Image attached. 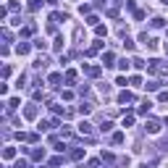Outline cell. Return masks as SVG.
I'll return each mask as SVG.
<instances>
[{
  "mask_svg": "<svg viewBox=\"0 0 168 168\" xmlns=\"http://www.w3.org/2000/svg\"><path fill=\"white\" fill-rule=\"evenodd\" d=\"M118 100H121V103H134V95H131V92H121Z\"/></svg>",
  "mask_w": 168,
  "mask_h": 168,
  "instance_id": "cell-1",
  "label": "cell"
},
{
  "mask_svg": "<svg viewBox=\"0 0 168 168\" xmlns=\"http://www.w3.org/2000/svg\"><path fill=\"white\" fill-rule=\"evenodd\" d=\"M158 129H160V126H158V121H150V123H147V131H150V134H155Z\"/></svg>",
  "mask_w": 168,
  "mask_h": 168,
  "instance_id": "cell-2",
  "label": "cell"
},
{
  "mask_svg": "<svg viewBox=\"0 0 168 168\" xmlns=\"http://www.w3.org/2000/svg\"><path fill=\"white\" fill-rule=\"evenodd\" d=\"M131 121H134V113H129V116H123V126H131Z\"/></svg>",
  "mask_w": 168,
  "mask_h": 168,
  "instance_id": "cell-3",
  "label": "cell"
},
{
  "mask_svg": "<svg viewBox=\"0 0 168 168\" xmlns=\"http://www.w3.org/2000/svg\"><path fill=\"white\" fill-rule=\"evenodd\" d=\"M13 155H16V150H13V147H5V152H3V158H13Z\"/></svg>",
  "mask_w": 168,
  "mask_h": 168,
  "instance_id": "cell-4",
  "label": "cell"
},
{
  "mask_svg": "<svg viewBox=\"0 0 168 168\" xmlns=\"http://www.w3.org/2000/svg\"><path fill=\"white\" fill-rule=\"evenodd\" d=\"M79 131H82V134H89L92 129H89V123H82V126H79Z\"/></svg>",
  "mask_w": 168,
  "mask_h": 168,
  "instance_id": "cell-5",
  "label": "cell"
},
{
  "mask_svg": "<svg viewBox=\"0 0 168 168\" xmlns=\"http://www.w3.org/2000/svg\"><path fill=\"white\" fill-rule=\"evenodd\" d=\"M87 74H89V76H97V74H100V68H97V66H92V68H87Z\"/></svg>",
  "mask_w": 168,
  "mask_h": 168,
  "instance_id": "cell-6",
  "label": "cell"
},
{
  "mask_svg": "<svg viewBox=\"0 0 168 168\" xmlns=\"http://www.w3.org/2000/svg\"><path fill=\"white\" fill-rule=\"evenodd\" d=\"M82 155H84V150H74V152H71V158H74V160H79Z\"/></svg>",
  "mask_w": 168,
  "mask_h": 168,
  "instance_id": "cell-7",
  "label": "cell"
},
{
  "mask_svg": "<svg viewBox=\"0 0 168 168\" xmlns=\"http://www.w3.org/2000/svg\"><path fill=\"white\" fill-rule=\"evenodd\" d=\"M113 142H116V144L123 142V134H121V131H118V134H113Z\"/></svg>",
  "mask_w": 168,
  "mask_h": 168,
  "instance_id": "cell-8",
  "label": "cell"
},
{
  "mask_svg": "<svg viewBox=\"0 0 168 168\" xmlns=\"http://www.w3.org/2000/svg\"><path fill=\"white\" fill-rule=\"evenodd\" d=\"M60 82V74H50V84H58Z\"/></svg>",
  "mask_w": 168,
  "mask_h": 168,
  "instance_id": "cell-9",
  "label": "cell"
},
{
  "mask_svg": "<svg viewBox=\"0 0 168 168\" xmlns=\"http://www.w3.org/2000/svg\"><path fill=\"white\" fill-rule=\"evenodd\" d=\"M29 8H32V11H37V8H39V0H32V3H29Z\"/></svg>",
  "mask_w": 168,
  "mask_h": 168,
  "instance_id": "cell-10",
  "label": "cell"
},
{
  "mask_svg": "<svg viewBox=\"0 0 168 168\" xmlns=\"http://www.w3.org/2000/svg\"><path fill=\"white\" fill-rule=\"evenodd\" d=\"M142 168H150V166H147V163H144V166H142Z\"/></svg>",
  "mask_w": 168,
  "mask_h": 168,
  "instance_id": "cell-11",
  "label": "cell"
}]
</instances>
